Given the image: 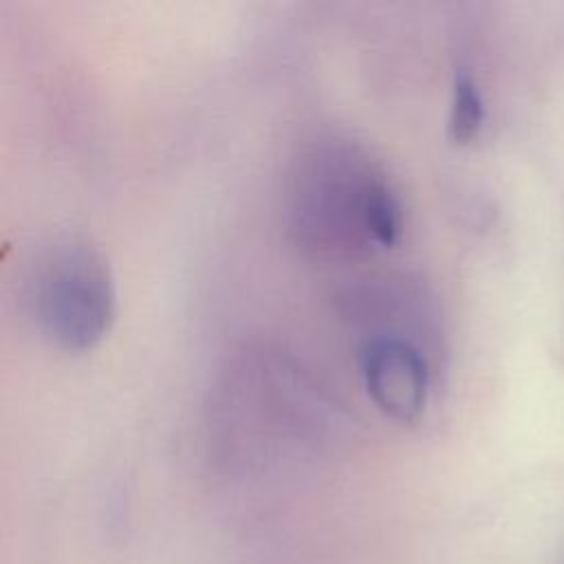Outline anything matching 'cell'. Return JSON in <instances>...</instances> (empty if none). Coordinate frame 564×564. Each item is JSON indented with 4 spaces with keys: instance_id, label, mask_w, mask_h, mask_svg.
I'll list each match as a JSON object with an SVG mask.
<instances>
[{
    "instance_id": "3957f363",
    "label": "cell",
    "mask_w": 564,
    "mask_h": 564,
    "mask_svg": "<svg viewBox=\"0 0 564 564\" xmlns=\"http://www.w3.org/2000/svg\"><path fill=\"white\" fill-rule=\"evenodd\" d=\"M485 121V101L474 75L458 68L452 82V101L447 117V134L454 143L471 141Z\"/></svg>"
},
{
    "instance_id": "6da1fadb",
    "label": "cell",
    "mask_w": 564,
    "mask_h": 564,
    "mask_svg": "<svg viewBox=\"0 0 564 564\" xmlns=\"http://www.w3.org/2000/svg\"><path fill=\"white\" fill-rule=\"evenodd\" d=\"M33 306L51 344L93 348L115 319V284L99 249L77 236L55 240L35 267Z\"/></svg>"
},
{
    "instance_id": "7a4b0ae2",
    "label": "cell",
    "mask_w": 564,
    "mask_h": 564,
    "mask_svg": "<svg viewBox=\"0 0 564 564\" xmlns=\"http://www.w3.org/2000/svg\"><path fill=\"white\" fill-rule=\"evenodd\" d=\"M361 375L370 399L386 416L412 423L425 410L430 372L410 341L394 335L368 339L361 348Z\"/></svg>"
}]
</instances>
